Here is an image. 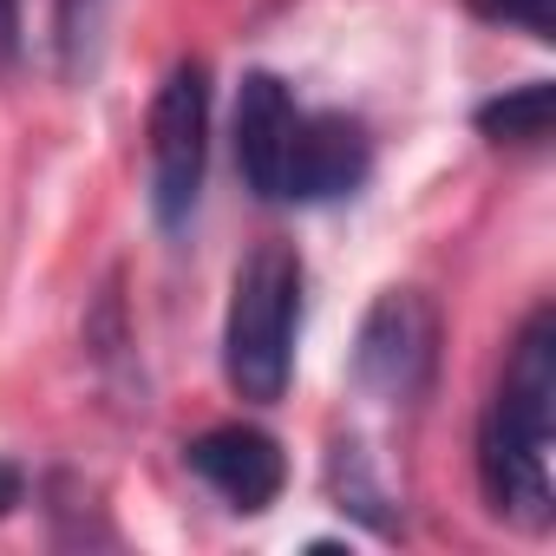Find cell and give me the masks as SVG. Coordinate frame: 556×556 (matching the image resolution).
Returning <instances> with one entry per match:
<instances>
[{"label":"cell","mask_w":556,"mask_h":556,"mask_svg":"<svg viewBox=\"0 0 556 556\" xmlns=\"http://www.w3.org/2000/svg\"><path fill=\"white\" fill-rule=\"evenodd\" d=\"M549 445H556V308H530L478 419V491L517 530H549L556 517Z\"/></svg>","instance_id":"6da1fadb"},{"label":"cell","mask_w":556,"mask_h":556,"mask_svg":"<svg viewBox=\"0 0 556 556\" xmlns=\"http://www.w3.org/2000/svg\"><path fill=\"white\" fill-rule=\"evenodd\" d=\"M302 255L289 242H262L242 255L223 315V380L249 406H275L295 380V341H302Z\"/></svg>","instance_id":"7a4b0ae2"},{"label":"cell","mask_w":556,"mask_h":556,"mask_svg":"<svg viewBox=\"0 0 556 556\" xmlns=\"http://www.w3.org/2000/svg\"><path fill=\"white\" fill-rule=\"evenodd\" d=\"M203 164H210V66L177 60L164 86L151 92L144 118V170H151V216L157 229H184L203 197Z\"/></svg>","instance_id":"3957f363"},{"label":"cell","mask_w":556,"mask_h":556,"mask_svg":"<svg viewBox=\"0 0 556 556\" xmlns=\"http://www.w3.org/2000/svg\"><path fill=\"white\" fill-rule=\"evenodd\" d=\"M432 374H439V308L419 289H387L361 321L354 387L367 400L413 406V400H426Z\"/></svg>","instance_id":"277c9868"},{"label":"cell","mask_w":556,"mask_h":556,"mask_svg":"<svg viewBox=\"0 0 556 556\" xmlns=\"http://www.w3.org/2000/svg\"><path fill=\"white\" fill-rule=\"evenodd\" d=\"M374 177V138L361 118L348 112H308L295 125L289 144V177H282V203H341Z\"/></svg>","instance_id":"5b68a950"},{"label":"cell","mask_w":556,"mask_h":556,"mask_svg":"<svg viewBox=\"0 0 556 556\" xmlns=\"http://www.w3.org/2000/svg\"><path fill=\"white\" fill-rule=\"evenodd\" d=\"M184 465L229 504V510H268L275 497H282V484H289V458H282V445H275L262 426H210V432H197L190 445H184Z\"/></svg>","instance_id":"8992f818"},{"label":"cell","mask_w":556,"mask_h":556,"mask_svg":"<svg viewBox=\"0 0 556 556\" xmlns=\"http://www.w3.org/2000/svg\"><path fill=\"white\" fill-rule=\"evenodd\" d=\"M295 125H302V99L289 92V79H275V73L242 79V92H236V170L262 203H282Z\"/></svg>","instance_id":"52a82bcc"},{"label":"cell","mask_w":556,"mask_h":556,"mask_svg":"<svg viewBox=\"0 0 556 556\" xmlns=\"http://www.w3.org/2000/svg\"><path fill=\"white\" fill-rule=\"evenodd\" d=\"M549 118H556V86L549 79L510 86V92L478 105V131L491 144H510V151H543L549 144Z\"/></svg>","instance_id":"ba28073f"},{"label":"cell","mask_w":556,"mask_h":556,"mask_svg":"<svg viewBox=\"0 0 556 556\" xmlns=\"http://www.w3.org/2000/svg\"><path fill=\"white\" fill-rule=\"evenodd\" d=\"M105 14H112V0H60V8H53V53H60L66 79H86L99 66Z\"/></svg>","instance_id":"9c48e42d"},{"label":"cell","mask_w":556,"mask_h":556,"mask_svg":"<svg viewBox=\"0 0 556 556\" xmlns=\"http://www.w3.org/2000/svg\"><path fill=\"white\" fill-rule=\"evenodd\" d=\"M328 484H334V497H348L361 517H380V504H387L380 484L367 478V452H361V445H334V458H328ZM348 504H341V510H348Z\"/></svg>","instance_id":"30bf717a"},{"label":"cell","mask_w":556,"mask_h":556,"mask_svg":"<svg viewBox=\"0 0 556 556\" xmlns=\"http://www.w3.org/2000/svg\"><path fill=\"white\" fill-rule=\"evenodd\" d=\"M471 14H478V21H491V27H517V34H530L536 47H549V40H556V14H549V0H471Z\"/></svg>","instance_id":"8fae6325"},{"label":"cell","mask_w":556,"mask_h":556,"mask_svg":"<svg viewBox=\"0 0 556 556\" xmlns=\"http://www.w3.org/2000/svg\"><path fill=\"white\" fill-rule=\"evenodd\" d=\"M21 60V0H0V66Z\"/></svg>","instance_id":"7c38bea8"},{"label":"cell","mask_w":556,"mask_h":556,"mask_svg":"<svg viewBox=\"0 0 556 556\" xmlns=\"http://www.w3.org/2000/svg\"><path fill=\"white\" fill-rule=\"evenodd\" d=\"M21 497H27V478H21V465H8V458H0V517H8Z\"/></svg>","instance_id":"4fadbf2b"}]
</instances>
